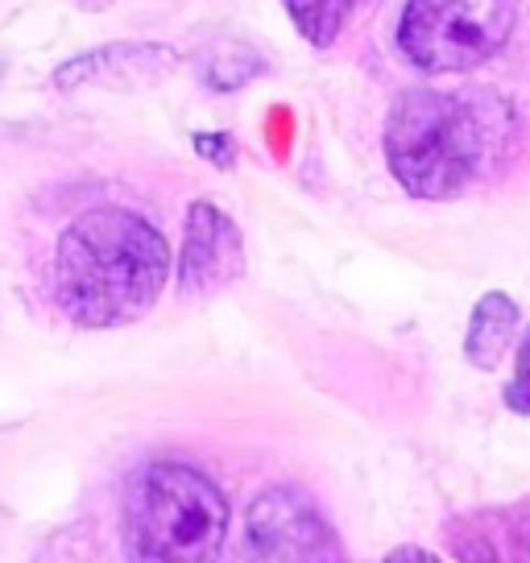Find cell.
<instances>
[{"mask_svg":"<svg viewBox=\"0 0 530 563\" xmlns=\"http://www.w3.org/2000/svg\"><path fill=\"white\" fill-rule=\"evenodd\" d=\"M514 141L497 91L407 88L386 121V162L415 199H452L494 170Z\"/></svg>","mask_w":530,"mask_h":563,"instance_id":"1","label":"cell"},{"mask_svg":"<svg viewBox=\"0 0 530 563\" xmlns=\"http://www.w3.org/2000/svg\"><path fill=\"white\" fill-rule=\"evenodd\" d=\"M170 249L150 220L124 208H91L58 241L54 295L79 328H117L158 302Z\"/></svg>","mask_w":530,"mask_h":563,"instance_id":"2","label":"cell"},{"mask_svg":"<svg viewBox=\"0 0 530 563\" xmlns=\"http://www.w3.org/2000/svg\"><path fill=\"white\" fill-rule=\"evenodd\" d=\"M229 530V501L187 464H150L129 485L133 563H216Z\"/></svg>","mask_w":530,"mask_h":563,"instance_id":"3","label":"cell"},{"mask_svg":"<svg viewBox=\"0 0 530 563\" xmlns=\"http://www.w3.org/2000/svg\"><path fill=\"white\" fill-rule=\"evenodd\" d=\"M522 13V0H407L398 46L427 75L473 70L489 63Z\"/></svg>","mask_w":530,"mask_h":563,"instance_id":"4","label":"cell"},{"mask_svg":"<svg viewBox=\"0 0 530 563\" xmlns=\"http://www.w3.org/2000/svg\"><path fill=\"white\" fill-rule=\"evenodd\" d=\"M249 563H340L336 539L299 489H265L245 527Z\"/></svg>","mask_w":530,"mask_h":563,"instance_id":"5","label":"cell"},{"mask_svg":"<svg viewBox=\"0 0 530 563\" xmlns=\"http://www.w3.org/2000/svg\"><path fill=\"white\" fill-rule=\"evenodd\" d=\"M245 274V241L241 229L224 211L195 199L187 211V241H183V262H178V290L187 299H208Z\"/></svg>","mask_w":530,"mask_h":563,"instance_id":"6","label":"cell"},{"mask_svg":"<svg viewBox=\"0 0 530 563\" xmlns=\"http://www.w3.org/2000/svg\"><path fill=\"white\" fill-rule=\"evenodd\" d=\"M178 54L162 42H117V46H100L91 54H79L71 63H63L54 84L63 91L79 88V84H100V88H150L162 84L166 75H175Z\"/></svg>","mask_w":530,"mask_h":563,"instance_id":"7","label":"cell"},{"mask_svg":"<svg viewBox=\"0 0 530 563\" xmlns=\"http://www.w3.org/2000/svg\"><path fill=\"white\" fill-rule=\"evenodd\" d=\"M514 328H518V302L510 295H485V299L473 307V323H468V335H464V356L473 369H497L501 356L510 352L514 344Z\"/></svg>","mask_w":530,"mask_h":563,"instance_id":"8","label":"cell"},{"mask_svg":"<svg viewBox=\"0 0 530 563\" xmlns=\"http://www.w3.org/2000/svg\"><path fill=\"white\" fill-rule=\"evenodd\" d=\"M290 21H295V30H299L311 46H332L340 37V30L349 25L353 18V9L361 0H283Z\"/></svg>","mask_w":530,"mask_h":563,"instance_id":"9","label":"cell"},{"mask_svg":"<svg viewBox=\"0 0 530 563\" xmlns=\"http://www.w3.org/2000/svg\"><path fill=\"white\" fill-rule=\"evenodd\" d=\"M506 406L518 415H530V332L518 349V369H514V382L506 386Z\"/></svg>","mask_w":530,"mask_h":563,"instance_id":"10","label":"cell"},{"mask_svg":"<svg viewBox=\"0 0 530 563\" xmlns=\"http://www.w3.org/2000/svg\"><path fill=\"white\" fill-rule=\"evenodd\" d=\"M195 150H199V158L216 162L220 170L236 166V141L229 133H195Z\"/></svg>","mask_w":530,"mask_h":563,"instance_id":"11","label":"cell"},{"mask_svg":"<svg viewBox=\"0 0 530 563\" xmlns=\"http://www.w3.org/2000/svg\"><path fill=\"white\" fill-rule=\"evenodd\" d=\"M386 563H435L427 551H419V547H402V551H394Z\"/></svg>","mask_w":530,"mask_h":563,"instance_id":"12","label":"cell"},{"mask_svg":"<svg viewBox=\"0 0 530 563\" xmlns=\"http://www.w3.org/2000/svg\"><path fill=\"white\" fill-rule=\"evenodd\" d=\"M518 560L530 563V522H522V527H518Z\"/></svg>","mask_w":530,"mask_h":563,"instance_id":"13","label":"cell"}]
</instances>
